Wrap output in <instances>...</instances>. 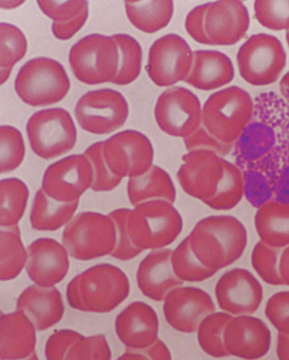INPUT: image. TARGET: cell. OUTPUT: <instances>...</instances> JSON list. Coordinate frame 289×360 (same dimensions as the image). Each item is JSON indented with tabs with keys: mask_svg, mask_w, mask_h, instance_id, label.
I'll return each instance as SVG.
<instances>
[{
	"mask_svg": "<svg viewBox=\"0 0 289 360\" xmlns=\"http://www.w3.org/2000/svg\"><path fill=\"white\" fill-rule=\"evenodd\" d=\"M78 205L79 200L71 202L58 201L40 188L34 199L31 225L38 231H56L71 221Z\"/></svg>",
	"mask_w": 289,
	"mask_h": 360,
	"instance_id": "cell-30",
	"label": "cell"
},
{
	"mask_svg": "<svg viewBox=\"0 0 289 360\" xmlns=\"http://www.w3.org/2000/svg\"><path fill=\"white\" fill-rule=\"evenodd\" d=\"M62 242L72 258L78 261H91L111 255L117 242L115 223L109 215L79 214L64 229Z\"/></svg>",
	"mask_w": 289,
	"mask_h": 360,
	"instance_id": "cell-8",
	"label": "cell"
},
{
	"mask_svg": "<svg viewBox=\"0 0 289 360\" xmlns=\"http://www.w3.org/2000/svg\"><path fill=\"white\" fill-rule=\"evenodd\" d=\"M92 165L85 154H74L51 165L46 169L41 188L51 198L60 202L80 200L91 188Z\"/></svg>",
	"mask_w": 289,
	"mask_h": 360,
	"instance_id": "cell-16",
	"label": "cell"
},
{
	"mask_svg": "<svg viewBox=\"0 0 289 360\" xmlns=\"http://www.w3.org/2000/svg\"><path fill=\"white\" fill-rule=\"evenodd\" d=\"M115 330L127 349H144L158 340L159 318L150 305L137 301L129 304L117 316Z\"/></svg>",
	"mask_w": 289,
	"mask_h": 360,
	"instance_id": "cell-22",
	"label": "cell"
},
{
	"mask_svg": "<svg viewBox=\"0 0 289 360\" xmlns=\"http://www.w3.org/2000/svg\"><path fill=\"white\" fill-rule=\"evenodd\" d=\"M236 60L246 82L255 86H268L279 79L285 67L286 54L276 37L258 34L241 46Z\"/></svg>",
	"mask_w": 289,
	"mask_h": 360,
	"instance_id": "cell-11",
	"label": "cell"
},
{
	"mask_svg": "<svg viewBox=\"0 0 289 360\" xmlns=\"http://www.w3.org/2000/svg\"><path fill=\"white\" fill-rule=\"evenodd\" d=\"M26 272L36 285L51 288L68 274L70 262L64 245L51 238H39L27 248Z\"/></svg>",
	"mask_w": 289,
	"mask_h": 360,
	"instance_id": "cell-21",
	"label": "cell"
},
{
	"mask_svg": "<svg viewBox=\"0 0 289 360\" xmlns=\"http://www.w3.org/2000/svg\"><path fill=\"white\" fill-rule=\"evenodd\" d=\"M30 196V191L22 180L8 178L0 183V226H18L22 219Z\"/></svg>",
	"mask_w": 289,
	"mask_h": 360,
	"instance_id": "cell-33",
	"label": "cell"
},
{
	"mask_svg": "<svg viewBox=\"0 0 289 360\" xmlns=\"http://www.w3.org/2000/svg\"><path fill=\"white\" fill-rule=\"evenodd\" d=\"M36 328L29 318L17 311L0 320V359H37Z\"/></svg>",
	"mask_w": 289,
	"mask_h": 360,
	"instance_id": "cell-25",
	"label": "cell"
},
{
	"mask_svg": "<svg viewBox=\"0 0 289 360\" xmlns=\"http://www.w3.org/2000/svg\"><path fill=\"white\" fill-rule=\"evenodd\" d=\"M255 15L264 27L274 30H289V1H256Z\"/></svg>",
	"mask_w": 289,
	"mask_h": 360,
	"instance_id": "cell-41",
	"label": "cell"
},
{
	"mask_svg": "<svg viewBox=\"0 0 289 360\" xmlns=\"http://www.w3.org/2000/svg\"><path fill=\"white\" fill-rule=\"evenodd\" d=\"M265 314L279 333L289 335V291L274 295L266 304Z\"/></svg>",
	"mask_w": 289,
	"mask_h": 360,
	"instance_id": "cell-45",
	"label": "cell"
},
{
	"mask_svg": "<svg viewBox=\"0 0 289 360\" xmlns=\"http://www.w3.org/2000/svg\"><path fill=\"white\" fill-rule=\"evenodd\" d=\"M255 226L260 241L281 250L289 245V204L271 200L258 209Z\"/></svg>",
	"mask_w": 289,
	"mask_h": 360,
	"instance_id": "cell-29",
	"label": "cell"
},
{
	"mask_svg": "<svg viewBox=\"0 0 289 360\" xmlns=\"http://www.w3.org/2000/svg\"><path fill=\"white\" fill-rule=\"evenodd\" d=\"M70 89L64 67L56 60L37 58L25 63L15 81L20 98L32 107L49 106L61 101Z\"/></svg>",
	"mask_w": 289,
	"mask_h": 360,
	"instance_id": "cell-7",
	"label": "cell"
},
{
	"mask_svg": "<svg viewBox=\"0 0 289 360\" xmlns=\"http://www.w3.org/2000/svg\"><path fill=\"white\" fill-rule=\"evenodd\" d=\"M286 40H287L288 45L289 46V30L286 32Z\"/></svg>",
	"mask_w": 289,
	"mask_h": 360,
	"instance_id": "cell-53",
	"label": "cell"
},
{
	"mask_svg": "<svg viewBox=\"0 0 289 360\" xmlns=\"http://www.w3.org/2000/svg\"><path fill=\"white\" fill-rule=\"evenodd\" d=\"M90 161L93 171L94 180L91 190L94 192H109L115 189L122 181V178L114 175L102 155V141L90 146L84 152Z\"/></svg>",
	"mask_w": 289,
	"mask_h": 360,
	"instance_id": "cell-40",
	"label": "cell"
},
{
	"mask_svg": "<svg viewBox=\"0 0 289 360\" xmlns=\"http://www.w3.org/2000/svg\"><path fill=\"white\" fill-rule=\"evenodd\" d=\"M37 4L44 14L53 20L52 33L63 41L80 31L89 17L86 1H38Z\"/></svg>",
	"mask_w": 289,
	"mask_h": 360,
	"instance_id": "cell-28",
	"label": "cell"
},
{
	"mask_svg": "<svg viewBox=\"0 0 289 360\" xmlns=\"http://www.w3.org/2000/svg\"><path fill=\"white\" fill-rule=\"evenodd\" d=\"M254 103L252 117L233 144L235 164L242 171L264 173L273 186L289 160V101L266 92Z\"/></svg>",
	"mask_w": 289,
	"mask_h": 360,
	"instance_id": "cell-1",
	"label": "cell"
},
{
	"mask_svg": "<svg viewBox=\"0 0 289 360\" xmlns=\"http://www.w3.org/2000/svg\"><path fill=\"white\" fill-rule=\"evenodd\" d=\"M194 53L187 41L176 34L157 39L149 51L147 72L158 86L169 87L189 76Z\"/></svg>",
	"mask_w": 289,
	"mask_h": 360,
	"instance_id": "cell-15",
	"label": "cell"
},
{
	"mask_svg": "<svg viewBox=\"0 0 289 360\" xmlns=\"http://www.w3.org/2000/svg\"><path fill=\"white\" fill-rule=\"evenodd\" d=\"M69 62L76 79L85 84L113 83L120 65L117 44L112 37L88 35L72 46Z\"/></svg>",
	"mask_w": 289,
	"mask_h": 360,
	"instance_id": "cell-9",
	"label": "cell"
},
{
	"mask_svg": "<svg viewBox=\"0 0 289 360\" xmlns=\"http://www.w3.org/2000/svg\"><path fill=\"white\" fill-rule=\"evenodd\" d=\"M188 151L195 150H207L216 152L219 155H227L233 149V145L225 144L211 134L202 125L199 129L191 136L184 139Z\"/></svg>",
	"mask_w": 289,
	"mask_h": 360,
	"instance_id": "cell-47",
	"label": "cell"
},
{
	"mask_svg": "<svg viewBox=\"0 0 289 360\" xmlns=\"http://www.w3.org/2000/svg\"><path fill=\"white\" fill-rule=\"evenodd\" d=\"M172 261L176 275L183 281L200 282L217 273L207 268L198 259L191 249L188 237L173 250Z\"/></svg>",
	"mask_w": 289,
	"mask_h": 360,
	"instance_id": "cell-37",
	"label": "cell"
},
{
	"mask_svg": "<svg viewBox=\"0 0 289 360\" xmlns=\"http://www.w3.org/2000/svg\"><path fill=\"white\" fill-rule=\"evenodd\" d=\"M16 311L27 316L37 330L44 331L62 320L65 307L62 295L56 288L36 285L21 293Z\"/></svg>",
	"mask_w": 289,
	"mask_h": 360,
	"instance_id": "cell-24",
	"label": "cell"
},
{
	"mask_svg": "<svg viewBox=\"0 0 289 360\" xmlns=\"http://www.w3.org/2000/svg\"><path fill=\"white\" fill-rule=\"evenodd\" d=\"M176 176L186 194L216 211L233 210L244 197L243 171L212 150L188 151Z\"/></svg>",
	"mask_w": 289,
	"mask_h": 360,
	"instance_id": "cell-2",
	"label": "cell"
},
{
	"mask_svg": "<svg viewBox=\"0 0 289 360\" xmlns=\"http://www.w3.org/2000/svg\"><path fill=\"white\" fill-rule=\"evenodd\" d=\"M224 344L229 355L246 359L266 356L271 345V332L259 319L250 316L233 317L224 332Z\"/></svg>",
	"mask_w": 289,
	"mask_h": 360,
	"instance_id": "cell-20",
	"label": "cell"
},
{
	"mask_svg": "<svg viewBox=\"0 0 289 360\" xmlns=\"http://www.w3.org/2000/svg\"><path fill=\"white\" fill-rule=\"evenodd\" d=\"M127 276L117 266L102 264L75 276L67 287L68 304L74 310L107 314L129 294Z\"/></svg>",
	"mask_w": 289,
	"mask_h": 360,
	"instance_id": "cell-4",
	"label": "cell"
},
{
	"mask_svg": "<svg viewBox=\"0 0 289 360\" xmlns=\"http://www.w3.org/2000/svg\"><path fill=\"white\" fill-rule=\"evenodd\" d=\"M233 77L228 56L215 50H199L194 53L193 68L185 82L197 89L212 91L229 84Z\"/></svg>",
	"mask_w": 289,
	"mask_h": 360,
	"instance_id": "cell-26",
	"label": "cell"
},
{
	"mask_svg": "<svg viewBox=\"0 0 289 360\" xmlns=\"http://www.w3.org/2000/svg\"><path fill=\"white\" fill-rule=\"evenodd\" d=\"M127 210L128 209H119L109 214L115 223L117 233L116 245L111 256L122 262L132 260L142 252L134 246L129 237L125 224Z\"/></svg>",
	"mask_w": 289,
	"mask_h": 360,
	"instance_id": "cell-44",
	"label": "cell"
},
{
	"mask_svg": "<svg viewBox=\"0 0 289 360\" xmlns=\"http://www.w3.org/2000/svg\"><path fill=\"white\" fill-rule=\"evenodd\" d=\"M126 229L131 242L142 252L159 250L172 245L179 236L183 221L174 204L154 200L128 209Z\"/></svg>",
	"mask_w": 289,
	"mask_h": 360,
	"instance_id": "cell-5",
	"label": "cell"
},
{
	"mask_svg": "<svg viewBox=\"0 0 289 360\" xmlns=\"http://www.w3.org/2000/svg\"><path fill=\"white\" fill-rule=\"evenodd\" d=\"M277 356L280 359H289V335L279 333L277 343Z\"/></svg>",
	"mask_w": 289,
	"mask_h": 360,
	"instance_id": "cell-51",
	"label": "cell"
},
{
	"mask_svg": "<svg viewBox=\"0 0 289 360\" xmlns=\"http://www.w3.org/2000/svg\"><path fill=\"white\" fill-rule=\"evenodd\" d=\"M28 253L20 237L18 226L1 227L0 231V278H15L27 262Z\"/></svg>",
	"mask_w": 289,
	"mask_h": 360,
	"instance_id": "cell-32",
	"label": "cell"
},
{
	"mask_svg": "<svg viewBox=\"0 0 289 360\" xmlns=\"http://www.w3.org/2000/svg\"><path fill=\"white\" fill-rule=\"evenodd\" d=\"M173 250L167 248L153 250L139 265L138 286L148 298L157 302L165 300L172 290L184 284L172 266Z\"/></svg>",
	"mask_w": 289,
	"mask_h": 360,
	"instance_id": "cell-23",
	"label": "cell"
},
{
	"mask_svg": "<svg viewBox=\"0 0 289 360\" xmlns=\"http://www.w3.org/2000/svg\"><path fill=\"white\" fill-rule=\"evenodd\" d=\"M215 294L219 307L231 316H250L264 300V289L249 271L234 269L218 281Z\"/></svg>",
	"mask_w": 289,
	"mask_h": 360,
	"instance_id": "cell-17",
	"label": "cell"
},
{
	"mask_svg": "<svg viewBox=\"0 0 289 360\" xmlns=\"http://www.w3.org/2000/svg\"><path fill=\"white\" fill-rule=\"evenodd\" d=\"M77 331L63 329L56 331L49 338L45 347L47 359H66L72 345L82 337Z\"/></svg>",
	"mask_w": 289,
	"mask_h": 360,
	"instance_id": "cell-46",
	"label": "cell"
},
{
	"mask_svg": "<svg viewBox=\"0 0 289 360\" xmlns=\"http://www.w3.org/2000/svg\"><path fill=\"white\" fill-rule=\"evenodd\" d=\"M75 115L86 132L108 135L122 127L129 115L128 103L119 91L103 89L90 91L78 100Z\"/></svg>",
	"mask_w": 289,
	"mask_h": 360,
	"instance_id": "cell-12",
	"label": "cell"
},
{
	"mask_svg": "<svg viewBox=\"0 0 289 360\" xmlns=\"http://www.w3.org/2000/svg\"><path fill=\"white\" fill-rule=\"evenodd\" d=\"M112 352L106 338L102 334L82 336L72 345L66 359H110Z\"/></svg>",
	"mask_w": 289,
	"mask_h": 360,
	"instance_id": "cell-43",
	"label": "cell"
},
{
	"mask_svg": "<svg viewBox=\"0 0 289 360\" xmlns=\"http://www.w3.org/2000/svg\"><path fill=\"white\" fill-rule=\"evenodd\" d=\"M250 20L242 1L208 3L205 16V30L211 45L230 46L247 34Z\"/></svg>",
	"mask_w": 289,
	"mask_h": 360,
	"instance_id": "cell-19",
	"label": "cell"
},
{
	"mask_svg": "<svg viewBox=\"0 0 289 360\" xmlns=\"http://www.w3.org/2000/svg\"><path fill=\"white\" fill-rule=\"evenodd\" d=\"M129 200L134 207L144 202L163 200L174 203L176 191L170 175L162 168L153 165L146 173L129 178Z\"/></svg>",
	"mask_w": 289,
	"mask_h": 360,
	"instance_id": "cell-27",
	"label": "cell"
},
{
	"mask_svg": "<svg viewBox=\"0 0 289 360\" xmlns=\"http://www.w3.org/2000/svg\"><path fill=\"white\" fill-rule=\"evenodd\" d=\"M124 6L131 23L147 34L165 28L174 13L173 1H126Z\"/></svg>",
	"mask_w": 289,
	"mask_h": 360,
	"instance_id": "cell-31",
	"label": "cell"
},
{
	"mask_svg": "<svg viewBox=\"0 0 289 360\" xmlns=\"http://www.w3.org/2000/svg\"><path fill=\"white\" fill-rule=\"evenodd\" d=\"M25 146L21 133L10 125L0 127V172L8 173L23 162Z\"/></svg>",
	"mask_w": 289,
	"mask_h": 360,
	"instance_id": "cell-38",
	"label": "cell"
},
{
	"mask_svg": "<svg viewBox=\"0 0 289 360\" xmlns=\"http://www.w3.org/2000/svg\"><path fill=\"white\" fill-rule=\"evenodd\" d=\"M208 4L193 9L186 18V28L189 35L197 42L211 45L205 30V16Z\"/></svg>",
	"mask_w": 289,
	"mask_h": 360,
	"instance_id": "cell-48",
	"label": "cell"
},
{
	"mask_svg": "<svg viewBox=\"0 0 289 360\" xmlns=\"http://www.w3.org/2000/svg\"><path fill=\"white\" fill-rule=\"evenodd\" d=\"M171 352L167 345L158 339L150 347L141 350L127 349L119 359H170Z\"/></svg>",
	"mask_w": 289,
	"mask_h": 360,
	"instance_id": "cell-49",
	"label": "cell"
},
{
	"mask_svg": "<svg viewBox=\"0 0 289 360\" xmlns=\"http://www.w3.org/2000/svg\"><path fill=\"white\" fill-rule=\"evenodd\" d=\"M31 148L37 156L51 160L64 155L77 142V129L70 114L63 108L34 113L26 125Z\"/></svg>",
	"mask_w": 289,
	"mask_h": 360,
	"instance_id": "cell-10",
	"label": "cell"
},
{
	"mask_svg": "<svg viewBox=\"0 0 289 360\" xmlns=\"http://www.w3.org/2000/svg\"><path fill=\"white\" fill-rule=\"evenodd\" d=\"M188 239L198 259L218 272L241 258L248 245V233L238 219L212 216L200 220Z\"/></svg>",
	"mask_w": 289,
	"mask_h": 360,
	"instance_id": "cell-3",
	"label": "cell"
},
{
	"mask_svg": "<svg viewBox=\"0 0 289 360\" xmlns=\"http://www.w3.org/2000/svg\"><path fill=\"white\" fill-rule=\"evenodd\" d=\"M27 40L15 25L0 24V76L1 85L9 78L14 65L21 60L27 51Z\"/></svg>",
	"mask_w": 289,
	"mask_h": 360,
	"instance_id": "cell-34",
	"label": "cell"
},
{
	"mask_svg": "<svg viewBox=\"0 0 289 360\" xmlns=\"http://www.w3.org/2000/svg\"><path fill=\"white\" fill-rule=\"evenodd\" d=\"M215 310L212 297L197 288H176L165 299V319L172 328L181 333L197 332L201 322Z\"/></svg>",
	"mask_w": 289,
	"mask_h": 360,
	"instance_id": "cell-18",
	"label": "cell"
},
{
	"mask_svg": "<svg viewBox=\"0 0 289 360\" xmlns=\"http://www.w3.org/2000/svg\"><path fill=\"white\" fill-rule=\"evenodd\" d=\"M280 90L282 96L289 100V71L283 77L280 83Z\"/></svg>",
	"mask_w": 289,
	"mask_h": 360,
	"instance_id": "cell-52",
	"label": "cell"
},
{
	"mask_svg": "<svg viewBox=\"0 0 289 360\" xmlns=\"http://www.w3.org/2000/svg\"><path fill=\"white\" fill-rule=\"evenodd\" d=\"M278 250L259 240L255 245L251 256L255 271L267 284L274 286L283 285L279 273Z\"/></svg>",
	"mask_w": 289,
	"mask_h": 360,
	"instance_id": "cell-39",
	"label": "cell"
},
{
	"mask_svg": "<svg viewBox=\"0 0 289 360\" xmlns=\"http://www.w3.org/2000/svg\"><path fill=\"white\" fill-rule=\"evenodd\" d=\"M112 37L117 44L120 53L119 70L113 84L118 86L130 84L139 78L141 72V46L136 39L127 34H118Z\"/></svg>",
	"mask_w": 289,
	"mask_h": 360,
	"instance_id": "cell-35",
	"label": "cell"
},
{
	"mask_svg": "<svg viewBox=\"0 0 289 360\" xmlns=\"http://www.w3.org/2000/svg\"><path fill=\"white\" fill-rule=\"evenodd\" d=\"M154 115L160 129L176 138L185 139L202 126L200 101L195 94L184 87L164 91L156 101Z\"/></svg>",
	"mask_w": 289,
	"mask_h": 360,
	"instance_id": "cell-13",
	"label": "cell"
},
{
	"mask_svg": "<svg viewBox=\"0 0 289 360\" xmlns=\"http://www.w3.org/2000/svg\"><path fill=\"white\" fill-rule=\"evenodd\" d=\"M244 196L252 207L258 210L274 200V190L269 179L257 170L243 171Z\"/></svg>",
	"mask_w": 289,
	"mask_h": 360,
	"instance_id": "cell-42",
	"label": "cell"
},
{
	"mask_svg": "<svg viewBox=\"0 0 289 360\" xmlns=\"http://www.w3.org/2000/svg\"><path fill=\"white\" fill-rule=\"evenodd\" d=\"M279 273L283 285L289 286V245L280 254Z\"/></svg>",
	"mask_w": 289,
	"mask_h": 360,
	"instance_id": "cell-50",
	"label": "cell"
},
{
	"mask_svg": "<svg viewBox=\"0 0 289 360\" xmlns=\"http://www.w3.org/2000/svg\"><path fill=\"white\" fill-rule=\"evenodd\" d=\"M233 316L225 313H213L200 324L198 341L201 349L209 356L222 358L229 356L224 344L226 327Z\"/></svg>",
	"mask_w": 289,
	"mask_h": 360,
	"instance_id": "cell-36",
	"label": "cell"
},
{
	"mask_svg": "<svg viewBox=\"0 0 289 360\" xmlns=\"http://www.w3.org/2000/svg\"><path fill=\"white\" fill-rule=\"evenodd\" d=\"M254 107L248 92L230 86L208 97L203 108L202 125L218 141L233 145L250 123Z\"/></svg>",
	"mask_w": 289,
	"mask_h": 360,
	"instance_id": "cell-6",
	"label": "cell"
},
{
	"mask_svg": "<svg viewBox=\"0 0 289 360\" xmlns=\"http://www.w3.org/2000/svg\"><path fill=\"white\" fill-rule=\"evenodd\" d=\"M102 155L110 172L124 179L146 173L153 166L154 150L144 134L127 130L102 141Z\"/></svg>",
	"mask_w": 289,
	"mask_h": 360,
	"instance_id": "cell-14",
	"label": "cell"
}]
</instances>
